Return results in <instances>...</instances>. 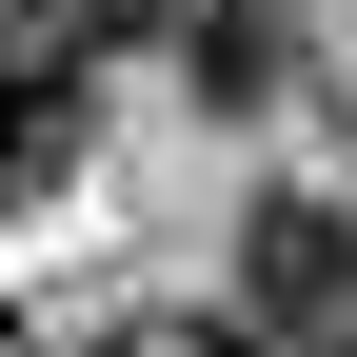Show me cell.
I'll list each match as a JSON object with an SVG mask.
<instances>
[{"label": "cell", "mask_w": 357, "mask_h": 357, "mask_svg": "<svg viewBox=\"0 0 357 357\" xmlns=\"http://www.w3.org/2000/svg\"><path fill=\"white\" fill-rule=\"evenodd\" d=\"M79 159V40H0V199H20V178H60Z\"/></svg>", "instance_id": "7a4b0ae2"}, {"label": "cell", "mask_w": 357, "mask_h": 357, "mask_svg": "<svg viewBox=\"0 0 357 357\" xmlns=\"http://www.w3.org/2000/svg\"><path fill=\"white\" fill-rule=\"evenodd\" d=\"M238 357H357V218L337 199H258L238 218Z\"/></svg>", "instance_id": "6da1fadb"}, {"label": "cell", "mask_w": 357, "mask_h": 357, "mask_svg": "<svg viewBox=\"0 0 357 357\" xmlns=\"http://www.w3.org/2000/svg\"><path fill=\"white\" fill-rule=\"evenodd\" d=\"M40 40H79V60H100V40H139V20H199V0H20Z\"/></svg>", "instance_id": "3957f363"}]
</instances>
